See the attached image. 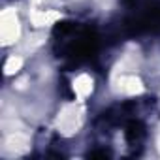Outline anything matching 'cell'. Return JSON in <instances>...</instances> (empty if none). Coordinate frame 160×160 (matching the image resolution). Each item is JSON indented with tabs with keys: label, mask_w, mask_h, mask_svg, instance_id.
<instances>
[{
	"label": "cell",
	"mask_w": 160,
	"mask_h": 160,
	"mask_svg": "<svg viewBox=\"0 0 160 160\" xmlns=\"http://www.w3.org/2000/svg\"><path fill=\"white\" fill-rule=\"evenodd\" d=\"M85 109L81 104H68L60 109L58 119H57V128L62 136H73L79 132L83 124Z\"/></svg>",
	"instance_id": "obj_1"
},
{
	"label": "cell",
	"mask_w": 160,
	"mask_h": 160,
	"mask_svg": "<svg viewBox=\"0 0 160 160\" xmlns=\"http://www.w3.org/2000/svg\"><path fill=\"white\" fill-rule=\"evenodd\" d=\"M21 34V25H19V17L15 13V10L6 8L0 15V40L4 45L13 43Z\"/></svg>",
	"instance_id": "obj_2"
},
{
	"label": "cell",
	"mask_w": 160,
	"mask_h": 160,
	"mask_svg": "<svg viewBox=\"0 0 160 160\" xmlns=\"http://www.w3.org/2000/svg\"><path fill=\"white\" fill-rule=\"evenodd\" d=\"M115 91L121 92V94H128V96L141 94L143 92V83L134 73H121L115 79Z\"/></svg>",
	"instance_id": "obj_3"
},
{
	"label": "cell",
	"mask_w": 160,
	"mask_h": 160,
	"mask_svg": "<svg viewBox=\"0 0 160 160\" xmlns=\"http://www.w3.org/2000/svg\"><path fill=\"white\" fill-rule=\"evenodd\" d=\"M28 147H30V138L25 132H13L6 138V149L10 152L21 154V152H27Z\"/></svg>",
	"instance_id": "obj_4"
},
{
	"label": "cell",
	"mask_w": 160,
	"mask_h": 160,
	"mask_svg": "<svg viewBox=\"0 0 160 160\" xmlns=\"http://www.w3.org/2000/svg\"><path fill=\"white\" fill-rule=\"evenodd\" d=\"M92 77L89 73H79L75 79H73V92L79 100L87 98L91 92H92Z\"/></svg>",
	"instance_id": "obj_5"
},
{
	"label": "cell",
	"mask_w": 160,
	"mask_h": 160,
	"mask_svg": "<svg viewBox=\"0 0 160 160\" xmlns=\"http://www.w3.org/2000/svg\"><path fill=\"white\" fill-rule=\"evenodd\" d=\"M30 19L38 27H47V25L55 23L57 19H60V13L58 12H53V10H32Z\"/></svg>",
	"instance_id": "obj_6"
},
{
	"label": "cell",
	"mask_w": 160,
	"mask_h": 160,
	"mask_svg": "<svg viewBox=\"0 0 160 160\" xmlns=\"http://www.w3.org/2000/svg\"><path fill=\"white\" fill-rule=\"evenodd\" d=\"M21 66H23V58H21V57H10V58L6 60V64H4V70H6L8 75H12V73L19 72Z\"/></svg>",
	"instance_id": "obj_7"
},
{
	"label": "cell",
	"mask_w": 160,
	"mask_h": 160,
	"mask_svg": "<svg viewBox=\"0 0 160 160\" xmlns=\"http://www.w3.org/2000/svg\"><path fill=\"white\" fill-rule=\"evenodd\" d=\"M158 149H160V134H158Z\"/></svg>",
	"instance_id": "obj_8"
}]
</instances>
